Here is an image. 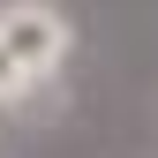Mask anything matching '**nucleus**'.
<instances>
[{
	"label": "nucleus",
	"instance_id": "nucleus-1",
	"mask_svg": "<svg viewBox=\"0 0 158 158\" xmlns=\"http://www.w3.org/2000/svg\"><path fill=\"white\" fill-rule=\"evenodd\" d=\"M68 45H75V30H68L60 8H45V0H8V8H0V53L30 75V90L45 83V75H60Z\"/></svg>",
	"mask_w": 158,
	"mask_h": 158
},
{
	"label": "nucleus",
	"instance_id": "nucleus-2",
	"mask_svg": "<svg viewBox=\"0 0 158 158\" xmlns=\"http://www.w3.org/2000/svg\"><path fill=\"white\" fill-rule=\"evenodd\" d=\"M23 90H30V75H23V68H15V60H8V53H0V106H15V98H23Z\"/></svg>",
	"mask_w": 158,
	"mask_h": 158
}]
</instances>
